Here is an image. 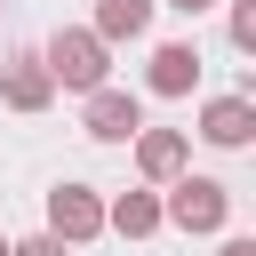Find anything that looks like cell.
Listing matches in <instances>:
<instances>
[{
	"instance_id": "1",
	"label": "cell",
	"mask_w": 256,
	"mask_h": 256,
	"mask_svg": "<svg viewBox=\"0 0 256 256\" xmlns=\"http://www.w3.org/2000/svg\"><path fill=\"white\" fill-rule=\"evenodd\" d=\"M40 64H48V80L56 88H104V72H112V40H96L88 24H64L48 48H40Z\"/></svg>"
},
{
	"instance_id": "2",
	"label": "cell",
	"mask_w": 256,
	"mask_h": 256,
	"mask_svg": "<svg viewBox=\"0 0 256 256\" xmlns=\"http://www.w3.org/2000/svg\"><path fill=\"white\" fill-rule=\"evenodd\" d=\"M224 216H232V192L216 176H168L160 224H176V232H224Z\"/></svg>"
},
{
	"instance_id": "3",
	"label": "cell",
	"mask_w": 256,
	"mask_h": 256,
	"mask_svg": "<svg viewBox=\"0 0 256 256\" xmlns=\"http://www.w3.org/2000/svg\"><path fill=\"white\" fill-rule=\"evenodd\" d=\"M48 232H56L64 248L96 240V232H104V200H96L88 184H56V192H48Z\"/></svg>"
},
{
	"instance_id": "4",
	"label": "cell",
	"mask_w": 256,
	"mask_h": 256,
	"mask_svg": "<svg viewBox=\"0 0 256 256\" xmlns=\"http://www.w3.org/2000/svg\"><path fill=\"white\" fill-rule=\"evenodd\" d=\"M0 104H8V112H48V104H56V80H48V64H40L32 48H16V56L0 64Z\"/></svg>"
},
{
	"instance_id": "5",
	"label": "cell",
	"mask_w": 256,
	"mask_h": 256,
	"mask_svg": "<svg viewBox=\"0 0 256 256\" xmlns=\"http://www.w3.org/2000/svg\"><path fill=\"white\" fill-rule=\"evenodd\" d=\"M136 128H144V104L128 88H88V136L96 144H128Z\"/></svg>"
},
{
	"instance_id": "6",
	"label": "cell",
	"mask_w": 256,
	"mask_h": 256,
	"mask_svg": "<svg viewBox=\"0 0 256 256\" xmlns=\"http://www.w3.org/2000/svg\"><path fill=\"white\" fill-rule=\"evenodd\" d=\"M200 136H208L216 152H240V144L256 136V104H248V96H208V104H200Z\"/></svg>"
},
{
	"instance_id": "7",
	"label": "cell",
	"mask_w": 256,
	"mask_h": 256,
	"mask_svg": "<svg viewBox=\"0 0 256 256\" xmlns=\"http://www.w3.org/2000/svg\"><path fill=\"white\" fill-rule=\"evenodd\" d=\"M144 80H152V96H192V80H200V48H192V40H160Z\"/></svg>"
},
{
	"instance_id": "8",
	"label": "cell",
	"mask_w": 256,
	"mask_h": 256,
	"mask_svg": "<svg viewBox=\"0 0 256 256\" xmlns=\"http://www.w3.org/2000/svg\"><path fill=\"white\" fill-rule=\"evenodd\" d=\"M128 144H136V168H144L152 184H168V176H184V160H192V144H184L176 128H136Z\"/></svg>"
},
{
	"instance_id": "9",
	"label": "cell",
	"mask_w": 256,
	"mask_h": 256,
	"mask_svg": "<svg viewBox=\"0 0 256 256\" xmlns=\"http://www.w3.org/2000/svg\"><path fill=\"white\" fill-rule=\"evenodd\" d=\"M104 224H112L120 240H152V232H160V192H120V200L104 208Z\"/></svg>"
},
{
	"instance_id": "10",
	"label": "cell",
	"mask_w": 256,
	"mask_h": 256,
	"mask_svg": "<svg viewBox=\"0 0 256 256\" xmlns=\"http://www.w3.org/2000/svg\"><path fill=\"white\" fill-rule=\"evenodd\" d=\"M152 8H160V0H96V24H88V32H96V40H136V32L152 24Z\"/></svg>"
},
{
	"instance_id": "11",
	"label": "cell",
	"mask_w": 256,
	"mask_h": 256,
	"mask_svg": "<svg viewBox=\"0 0 256 256\" xmlns=\"http://www.w3.org/2000/svg\"><path fill=\"white\" fill-rule=\"evenodd\" d=\"M232 48H256V0H232Z\"/></svg>"
},
{
	"instance_id": "12",
	"label": "cell",
	"mask_w": 256,
	"mask_h": 256,
	"mask_svg": "<svg viewBox=\"0 0 256 256\" xmlns=\"http://www.w3.org/2000/svg\"><path fill=\"white\" fill-rule=\"evenodd\" d=\"M8 256H64V240H56V232H40V240H8Z\"/></svg>"
},
{
	"instance_id": "13",
	"label": "cell",
	"mask_w": 256,
	"mask_h": 256,
	"mask_svg": "<svg viewBox=\"0 0 256 256\" xmlns=\"http://www.w3.org/2000/svg\"><path fill=\"white\" fill-rule=\"evenodd\" d=\"M216 256H256V240H248V232H232V240H224Z\"/></svg>"
},
{
	"instance_id": "14",
	"label": "cell",
	"mask_w": 256,
	"mask_h": 256,
	"mask_svg": "<svg viewBox=\"0 0 256 256\" xmlns=\"http://www.w3.org/2000/svg\"><path fill=\"white\" fill-rule=\"evenodd\" d=\"M160 8H176V16H208L216 0H160Z\"/></svg>"
},
{
	"instance_id": "15",
	"label": "cell",
	"mask_w": 256,
	"mask_h": 256,
	"mask_svg": "<svg viewBox=\"0 0 256 256\" xmlns=\"http://www.w3.org/2000/svg\"><path fill=\"white\" fill-rule=\"evenodd\" d=\"M0 256H8V232H0Z\"/></svg>"
}]
</instances>
